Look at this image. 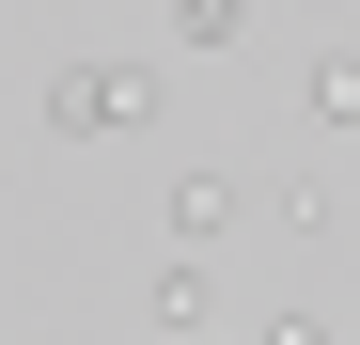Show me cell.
<instances>
[{
	"mask_svg": "<svg viewBox=\"0 0 360 345\" xmlns=\"http://www.w3.org/2000/svg\"><path fill=\"white\" fill-rule=\"evenodd\" d=\"M157 126V63L141 47H94V63L47 79V142H141Z\"/></svg>",
	"mask_w": 360,
	"mask_h": 345,
	"instance_id": "cell-1",
	"label": "cell"
},
{
	"mask_svg": "<svg viewBox=\"0 0 360 345\" xmlns=\"http://www.w3.org/2000/svg\"><path fill=\"white\" fill-rule=\"evenodd\" d=\"M297 94H314V126H360V47H314V79H297Z\"/></svg>",
	"mask_w": 360,
	"mask_h": 345,
	"instance_id": "cell-4",
	"label": "cell"
},
{
	"mask_svg": "<svg viewBox=\"0 0 360 345\" xmlns=\"http://www.w3.org/2000/svg\"><path fill=\"white\" fill-rule=\"evenodd\" d=\"M172 47H251V0H172Z\"/></svg>",
	"mask_w": 360,
	"mask_h": 345,
	"instance_id": "cell-5",
	"label": "cell"
},
{
	"mask_svg": "<svg viewBox=\"0 0 360 345\" xmlns=\"http://www.w3.org/2000/svg\"><path fill=\"white\" fill-rule=\"evenodd\" d=\"M251 345H329V330H314V314H266V330H251Z\"/></svg>",
	"mask_w": 360,
	"mask_h": 345,
	"instance_id": "cell-6",
	"label": "cell"
},
{
	"mask_svg": "<svg viewBox=\"0 0 360 345\" xmlns=\"http://www.w3.org/2000/svg\"><path fill=\"white\" fill-rule=\"evenodd\" d=\"M204 314H219V282H204V267H157V330H172V345H204Z\"/></svg>",
	"mask_w": 360,
	"mask_h": 345,
	"instance_id": "cell-3",
	"label": "cell"
},
{
	"mask_svg": "<svg viewBox=\"0 0 360 345\" xmlns=\"http://www.w3.org/2000/svg\"><path fill=\"white\" fill-rule=\"evenodd\" d=\"M219 236H235V172L188 157V172H172V251H219Z\"/></svg>",
	"mask_w": 360,
	"mask_h": 345,
	"instance_id": "cell-2",
	"label": "cell"
}]
</instances>
